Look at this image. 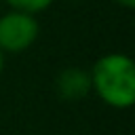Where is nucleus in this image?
Returning <instances> with one entry per match:
<instances>
[{"instance_id": "obj_1", "label": "nucleus", "mask_w": 135, "mask_h": 135, "mask_svg": "<svg viewBox=\"0 0 135 135\" xmlns=\"http://www.w3.org/2000/svg\"><path fill=\"white\" fill-rule=\"evenodd\" d=\"M91 91L110 108L124 110L135 101V63L124 53H108L89 70Z\"/></svg>"}, {"instance_id": "obj_2", "label": "nucleus", "mask_w": 135, "mask_h": 135, "mask_svg": "<svg viewBox=\"0 0 135 135\" xmlns=\"http://www.w3.org/2000/svg\"><path fill=\"white\" fill-rule=\"evenodd\" d=\"M40 34L38 19L21 11H8L0 17V51L2 53H23L27 51Z\"/></svg>"}, {"instance_id": "obj_3", "label": "nucleus", "mask_w": 135, "mask_h": 135, "mask_svg": "<svg viewBox=\"0 0 135 135\" xmlns=\"http://www.w3.org/2000/svg\"><path fill=\"white\" fill-rule=\"evenodd\" d=\"M55 91L63 101H78L91 93L89 70L82 68H63L55 78Z\"/></svg>"}, {"instance_id": "obj_4", "label": "nucleus", "mask_w": 135, "mask_h": 135, "mask_svg": "<svg viewBox=\"0 0 135 135\" xmlns=\"http://www.w3.org/2000/svg\"><path fill=\"white\" fill-rule=\"evenodd\" d=\"M11 11H21V13H27V15H38L42 11H46L55 0H4Z\"/></svg>"}, {"instance_id": "obj_5", "label": "nucleus", "mask_w": 135, "mask_h": 135, "mask_svg": "<svg viewBox=\"0 0 135 135\" xmlns=\"http://www.w3.org/2000/svg\"><path fill=\"white\" fill-rule=\"evenodd\" d=\"M116 4H120L122 8H133L135 6V0H114Z\"/></svg>"}, {"instance_id": "obj_6", "label": "nucleus", "mask_w": 135, "mask_h": 135, "mask_svg": "<svg viewBox=\"0 0 135 135\" xmlns=\"http://www.w3.org/2000/svg\"><path fill=\"white\" fill-rule=\"evenodd\" d=\"M2 70H4V53L0 51V74H2Z\"/></svg>"}]
</instances>
